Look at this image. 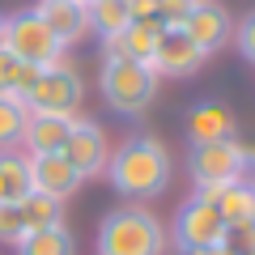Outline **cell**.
Returning a JSON list of instances; mask_svg holds the SVG:
<instances>
[{
    "label": "cell",
    "instance_id": "52a82bcc",
    "mask_svg": "<svg viewBox=\"0 0 255 255\" xmlns=\"http://www.w3.org/2000/svg\"><path fill=\"white\" fill-rule=\"evenodd\" d=\"M221 238H226V217L217 213V204L191 196L174 217V247L179 251H209V247H221Z\"/></svg>",
    "mask_w": 255,
    "mask_h": 255
},
{
    "label": "cell",
    "instance_id": "4316f807",
    "mask_svg": "<svg viewBox=\"0 0 255 255\" xmlns=\"http://www.w3.org/2000/svg\"><path fill=\"white\" fill-rule=\"evenodd\" d=\"M4 34H9V17H0V47H4Z\"/></svg>",
    "mask_w": 255,
    "mask_h": 255
},
{
    "label": "cell",
    "instance_id": "277c9868",
    "mask_svg": "<svg viewBox=\"0 0 255 255\" xmlns=\"http://www.w3.org/2000/svg\"><path fill=\"white\" fill-rule=\"evenodd\" d=\"M81 73H77L73 64H51V68H38L34 85H30L26 94V111H34V115H77V107H81Z\"/></svg>",
    "mask_w": 255,
    "mask_h": 255
},
{
    "label": "cell",
    "instance_id": "cb8c5ba5",
    "mask_svg": "<svg viewBox=\"0 0 255 255\" xmlns=\"http://www.w3.org/2000/svg\"><path fill=\"white\" fill-rule=\"evenodd\" d=\"M196 4H200V0H157V21H162L166 30H179Z\"/></svg>",
    "mask_w": 255,
    "mask_h": 255
},
{
    "label": "cell",
    "instance_id": "8fae6325",
    "mask_svg": "<svg viewBox=\"0 0 255 255\" xmlns=\"http://www.w3.org/2000/svg\"><path fill=\"white\" fill-rule=\"evenodd\" d=\"M200 64H204V51L191 43L183 30H162V38H157V47H153L149 68H153L157 77H191Z\"/></svg>",
    "mask_w": 255,
    "mask_h": 255
},
{
    "label": "cell",
    "instance_id": "7a4b0ae2",
    "mask_svg": "<svg viewBox=\"0 0 255 255\" xmlns=\"http://www.w3.org/2000/svg\"><path fill=\"white\" fill-rule=\"evenodd\" d=\"M166 251V230L140 204L111 209L98 226V255H162Z\"/></svg>",
    "mask_w": 255,
    "mask_h": 255
},
{
    "label": "cell",
    "instance_id": "3957f363",
    "mask_svg": "<svg viewBox=\"0 0 255 255\" xmlns=\"http://www.w3.org/2000/svg\"><path fill=\"white\" fill-rule=\"evenodd\" d=\"M98 90L115 115H140L157 94V73L140 60H124V55H102Z\"/></svg>",
    "mask_w": 255,
    "mask_h": 255
},
{
    "label": "cell",
    "instance_id": "5bb4252c",
    "mask_svg": "<svg viewBox=\"0 0 255 255\" xmlns=\"http://www.w3.org/2000/svg\"><path fill=\"white\" fill-rule=\"evenodd\" d=\"M77 115H26V132H21V145L26 153H60L68 132H73Z\"/></svg>",
    "mask_w": 255,
    "mask_h": 255
},
{
    "label": "cell",
    "instance_id": "4fadbf2b",
    "mask_svg": "<svg viewBox=\"0 0 255 255\" xmlns=\"http://www.w3.org/2000/svg\"><path fill=\"white\" fill-rule=\"evenodd\" d=\"M187 136L191 145H213V140H234V115L226 102H200L187 115Z\"/></svg>",
    "mask_w": 255,
    "mask_h": 255
},
{
    "label": "cell",
    "instance_id": "6da1fadb",
    "mask_svg": "<svg viewBox=\"0 0 255 255\" xmlns=\"http://www.w3.org/2000/svg\"><path fill=\"white\" fill-rule=\"evenodd\" d=\"M107 179L119 196L132 200H153L162 196L170 183V153L157 136H132L111 153L107 162Z\"/></svg>",
    "mask_w": 255,
    "mask_h": 255
},
{
    "label": "cell",
    "instance_id": "7c38bea8",
    "mask_svg": "<svg viewBox=\"0 0 255 255\" xmlns=\"http://www.w3.org/2000/svg\"><path fill=\"white\" fill-rule=\"evenodd\" d=\"M34 13L43 17V26L60 38V47H73V43H81V38L90 34V13H85V4H77V0H38Z\"/></svg>",
    "mask_w": 255,
    "mask_h": 255
},
{
    "label": "cell",
    "instance_id": "5b68a950",
    "mask_svg": "<svg viewBox=\"0 0 255 255\" xmlns=\"http://www.w3.org/2000/svg\"><path fill=\"white\" fill-rule=\"evenodd\" d=\"M4 47H9V51L17 55L21 64H30V68H51V64H60V55H64L60 38H55L51 30L43 26V17H38L34 9L13 13V17H9Z\"/></svg>",
    "mask_w": 255,
    "mask_h": 255
},
{
    "label": "cell",
    "instance_id": "83f0119b",
    "mask_svg": "<svg viewBox=\"0 0 255 255\" xmlns=\"http://www.w3.org/2000/svg\"><path fill=\"white\" fill-rule=\"evenodd\" d=\"M196 255H226L221 247H209V251H196Z\"/></svg>",
    "mask_w": 255,
    "mask_h": 255
},
{
    "label": "cell",
    "instance_id": "ffe728a7",
    "mask_svg": "<svg viewBox=\"0 0 255 255\" xmlns=\"http://www.w3.org/2000/svg\"><path fill=\"white\" fill-rule=\"evenodd\" d=\"M217 213L226 217V226H243V221H255V187L251 183H226L217 196Z\"/></svg>",
    "mask_w": 255,
    "mask_h": 255
},
{
    "label": "cell",
    "instance_id": "2e32d148",
    "mask_svg": "<svg viewBox=\"0 0 255 255\" xmlns=\"http://www.w3.org/2000/svg\"><path fill=\"white\" fill-rule=\"evenodd\" d=\"M85 13H90V30L102 38V43L119 38L128 26H132V13H128L124 0H90V4H85Z\"/></svg>",
    "mask_w": 255,
    "mask_h": 255
},
{
    "label": "cell",
    "instance_id": "484cf974",
    "mask_svg": "<svg viewBox=\"0 0 255 255\" xmlns=\"http://www.w3.org/2000/svg\"><path fill=\"white\" fill-rule=\"evenodd\" d=\"M124 4H128V13H132V21L157 17V0H124Z\"/></svg>",
    "mask_w": 255,
    "mask_h": 255
},
{
    "label": "cell",
    "instance_id": "f1b7e54d",
    "mask_svg": "<svg viewBox=\"0 0 255 255\" xmlns=\"http://www.w3.org/2000/svg\"><path fill=\"white\" fill-rule=\"evenodd\" d=\"M77 4H90V0H77Z\"/></svg>",
    "mask_w": 255,
    "mask_h": 255
},
{
    "label": "cell",
    "instance_id": "d6986e66",
    "mask_svg": "<svg viewBox=\"0 0 255 255\" xmlns=\"http://www.w3.org/2000/svg\"><path fill=\"white\" fill-rule=\"evenodd\" d=\"M30 196V170L26 157L13 149H0V204H17Z\"/></svg>",
    "mask_w": 255,
    "mask_h": 255
},
{
    "label": "cell",
    "instance_id": "44dd1931",
    "mask_svg": "<svg viewBox=\"0 0 255 255\" xmlns=\"http://www.w3.org/2000/svg\"><path fill=\"white\" fill-rule=\"evenodd\" d=\"M17 209H21V221H26V234L47 230V226H60V221H64L60 200H51V196H38V191H30L26 200H17Z\"/></svg>",
    "mask_w": 255,
    "mask_h": 255
},
{
    "label": "cell",
    "instance_id": "30bf717a",
    "mask_svg": "<svg viewBox=\"0 0 255 255\" xmlns=\"http://www.w3.org/2000/svg\"><path fill=\"white\" fill-rule=\"evenodd\" d=\"M179 30H183L196 47H200L204 55H213L217 47H226L230 34H234V21H230V13L221 9L217 0H200V4L187 13V21H183Z\"/></svg>",
    "mask_w": 255,
    "mask_h": 255
},
{
    "label": "cell",
    "instance_id": "ba28073f",
    "mask_svg": "<svg viewBox=\"0 0 255 255\" xmlns=\"http://www.w3.org/2000/svg\"><path fill=\"white\" fill-rule=\"evenodd\" d=\"M60 153L68 157V166H73L81 179H98V174H107V162H111L107 132H102L94 119H73V132H68V140H64Z\"/></svg>",
    "mask_w": 255,
    "mask_h": 255
},
{
    "label": "cell",
    "instance_id": "d4e9b609",
    "mask_svg": "<svg viewBox=\"0 0 255 255\" xmlns=\"http://www.w3.org/2000/svg\"><path fill=\"white\" fill-rule=\"evenodd\" d=\"M234 43H238V55H243L247 64H255V13L243 17V26L234 30Z\"/></svg>",
    "mask_w": 255,
    "mask_h": 255
},
{
    "label": "cell",
    "instance_id": "603a6c76",
    "mask_svg": "<svg viewBox=\"0 0 255 255\" xmlns=\"http://www.w3.org/2000/svg\"><path fill=\"white\" fill-rule=\"evenodd\" d=\"M26 238V221H21V209L17 204H0V243L17 247Z\"/></svg>",
    "mask_w": 255,
    "mask_h": 255
},
{
    "label": "cell",
    "instance_id": "e0dca14e",
    "mask_svg": "<svg viewBox=\"0 0 255 255\" xmlns=\"http://www.w3.org/2000/svg\"><path fill=\"white\" fill-rule=\"evenodd\" d=\"M17 255H77V238L73 230L64 226H47V230H34L17 243Z\"/></svg>",
    "mask_w": 255,
    "mask_h": 255
},
{
    "label": "cell",
    "instance_id": "f546056e",
    "mask_svg": "<svg viewBox=\"0 0 255 255\" xmlns=\"http://www.w3.org/2000/svg\"><path fill=\"white\" fill-rule=\"evenodd\" d=\"M243 255H255V251H243Z\"/></svg>",
    "mask_w": 255,
    "mask_h": 255
},
{
    "label": "cell",
    "instance_id": "9c48e42d",
    "mask_svg": "<svg viewBox=\"0 0 255 255\" xmlns=\"http://www.w3.org/2000/svg\"><path fill=\"white\" fill-rule=\"evenodd\" d=\"M26 170H30V191L51 196V200H60V204L85 183L81 174L68 166L64 153H26Z\"/></svg>",
    "mask_w": 255,
    "mask_h": 255
},
{
    "label": "cell",
    "instance_id": "9a60e30c",
    "mask_svg": "<svg viewBox=\"0 0 255 255\" xmlns=\"http://www.w3.org/2000/svg\"><path fill=\"white\" fill-rule=\"evenodd\" d=\"M162 30H166V26H162L157 17H140V21H132L119 38H111V43H107V55H124V60L149 64V60H153L157 38H162Z\"/></svg>",
    "mask_w": 255,
    "mask_h": 255
},
{
    "label": "cell",
    "instance_id": "8992f818",
    "mask_svg": "<svg viewBox=\"0 0 255 255\" xmlns=\"http://www.w3.org/2000/svg\"><path fill=\"white\" fill-rule=\"evenodd\" d=\"M191 179L196 187H226V183L243 179V166H247V145L238 140H213V145H191Z\"/></svg>",
    "mask_w": 255,
    "mask_h": 255
},
{
    "label": "cell",
    "instance_id": "ac0fdd59",
    "mask_svg": "<svg viewBox=\"0 0 255 255\" xmlns=\"http://www.w3.org/2000/svg\"><path fill=\"white\" fill-rule=\"evenodd\" d=\"M34 77H38V68L21 64L9 47H0V98H13V102L26 107V94L34 85Z\"/></svg>",
    "mask_w": 255,
    "mask_h": 255
},
{
    "label": "cell",
    "instance_id": "7402d4cb",
    "mask_svg": "<svg viewBox=\"0 0 255 255\" xmlns=\"http://www.w3.org/2000/svg\"><path fill=\"white\" fill-rule=\"evenodd\" d=\"M26 115L30 111L13 98H0V149L21 145V132H26Z\"/></svg>",
    "mask_w": 255,
    "mask_h": 255
}]
</instances>
